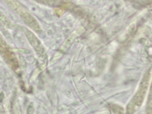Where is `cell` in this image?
<instances>
[{"mask_svg":"<svg viewBox=\"0 0 152 114\" xmlns=\"http://www.w3.org/2000/svg\"><path fill=\"white\" fill-rule=\"evenodd\" d=\"M34 109L32 106H30L28 107V110H27V114H33Z\"/></svg>","mask_w":152,"mask_h":114,"instance_id":"obj_1","label":"cell"}]
</instances>
